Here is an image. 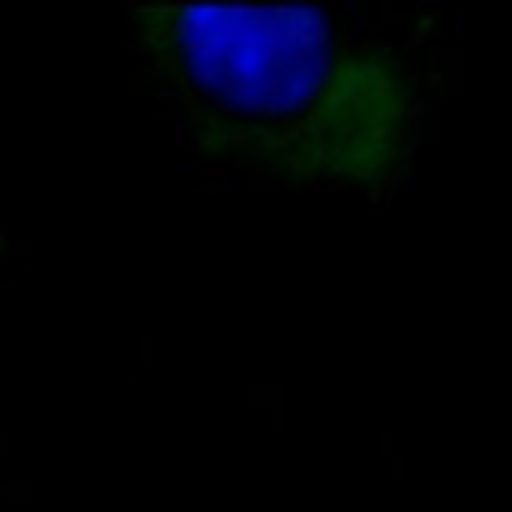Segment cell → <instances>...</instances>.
<instances>
[{
  "mask_svg": "<svg viewBox=\"0 0 512 512\" xmlns=\"http://www.w3.org/2000/svg\"><path fill=\"white\" fill-rule=\"evenodd\" d=\"M136 24L204 148L336 176L392 160L404 80L384 56L344 48L320 8L164 4Z\"/></svg>",
  "mask_w": 512,
  "mask_h": 512,
  "instance_id": "obj_1",
  "label": "cell"
}]
</instances>
